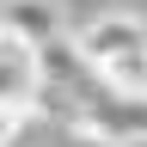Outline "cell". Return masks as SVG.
<instances>
[{
	"label": "cell",
	"mask_w": 147,
	"mask_h": 147,
	"mask_svg": "<svg viewBox=\"0 0 147 147\" xmlns=\"http://www.w3.org/2000/svg\"><path fill=\"white\" fill-rule=\"evenodd\" d=\"M80 61L98 74L110 92H129V98H147V18L135 12H104L80 31Z\"/></svg>",
	"instance_id": "cell-1"
},
{
	"label": "cell",
	"mask_w": 147,
	"mask_h": 147,
	"mask_svg": "<svg viewBox=\"0 0 147 147\" xmlns=\"http://www.w3.org/2000/svg\"><path fill=\"white\" fill-rule=\"evenodd\" d=\"M49 86L43 43H31L25 31L0 37V104H37V92Z\"/></svg>",
	"instance_id": "cell-2"
},
{
	"label": "cell",
	"mask_w": 147,
	"mask_h": 147,
	"mask_svg": "<svg viewBox=\"0 0 147 147\" xmlns=\"http://www.w3.org/2000/svg\"><path fill=\"white\" fill-rule=\"evenodd\" d=\"M6 31H25L31 43H55V37H61L49 0H6Z\"/></svg>",
	"instance_id": "cell-3"
}]
</instances>
